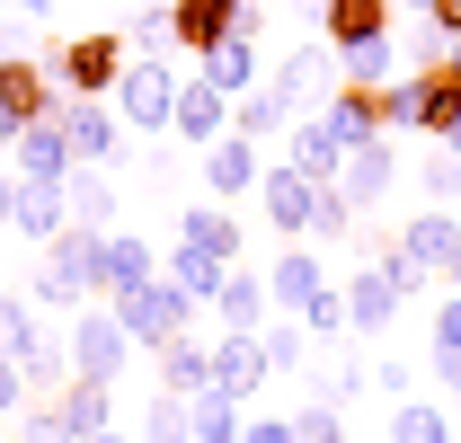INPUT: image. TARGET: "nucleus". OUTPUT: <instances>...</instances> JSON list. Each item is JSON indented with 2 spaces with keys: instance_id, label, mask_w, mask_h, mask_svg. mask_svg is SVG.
Segmentation results:
<instances>
[{
  "instance_id": "22",
  "label": "nucleus",
  "mask_w": 461,
  "mask_h": 443,
  "mask_svg": "<svg viewBox=\"0 0 461 443\" xmlns=\"http://www.w3.org/2000/svg\"><path fill=\"white\" fill-rule=\"evenodd\" d=\"M62 222H71V204H62V186H45V177H18V195H9V231H27L36 249L54 240Z\"/></svg>"
},
{
  "instance_id": "25",
  "label": "nucleus",
  "mask_w": 461,
  "mask_h": 443,
  "mask_svg": "<svg viewBox=\"0 0 461 443\" xmlns=\"http://www.w3.org/2000/svg\"><path fill=\"white\" fill-rule=\"evenodd\" d=\"M320 284H329V276H320V258H311V240H285V249L267 258V293H276L285 311H302V302H311Z\"/></svg>"
},
{
  "instance_id": "1",
  "label": "nucleus",
  "mask_w": 461,
  "mask_h": 443,
  "mask_svg": "<svg viewBox=\"0 0 461 443\" xmlns=\"http://www.w3.org/2000/svg\"><path fill=\"white\" fill-rule=\"evenodd\" d=\"M98 258H107V231L62 222L54 240L36 249V302H45V311H80V302L98 293Z\"/></svg>"
},
{
  "instance_id": "5",
  "label": "nucleus",
  "mask_w": 461,
  "mask_h": 443,
  "mask_svg": "<svg viewBox=\"0 0 461 443\" xmlns=\"http://www.w3.org/2000/svg\"><path fill=\"white\" fill-rule=\"evenodd\" d=\"M124 62H133V45H124L115 27H89V36H62L54 45V80L71 89V98H107Z\"/></svg>"
},
{
  "instance_id": "27",
  "label": "nucleus",
  "mask_w": 461,
  "mask_h": 443,
  "mask_svg": "<svg viewBox=\"0 0 461 443\" xmlns=\"http://www.w3.org/2000/svg\"><path fill=\"white\" fill-rule=\"evenodd\" d=\"M62 204H71V222H89V231H115V168H71L62 177Z\"/></svg>"
},
{
  "instance_id": "30",
  "label": "nucleus",
  "mask_w": 461,
  "mask_h": 443,
  "mask_svg": "<svg viewBox=\"0 0 461 443\" xmlns=\"http://www.w3.org/2000/svg\"><path fill=\"white\" fill-rule=\"evenodd\" d=\"M230 124H240L249 142H285L293 107H285V89H276V80H258V89H240V98H230Z\"/></svg>"
},
{
  "instance_id": "12",
  "label": "nucleus",
  "mask_w": 461,
  "mask_h": 443,
  "mask_svg": "<svg viewBox=\"0 0 461 443\" xmlns=\"http://www.w3.org/2000/svg\"><path fill=\"white\" fill-rule=\"evenodd\" d=\"M267 382H276V364H267L258 329H213V390H230V399H258Z\"/></svg>"
},
{
  "instance_id": "36",
  "label": "nucleus",
  "mask_w": 461,
  "mask_h": 443,
  "mask_svg": "<svg viewBox=\"0 0 461 443\" xmlns=\"http://www.w3.org/2000/svg\"><path fill=\"white\" fill-rule=\"evenodd\" d=\"M293 320L320 337V346H338V337H346V284H320V293H311V302H302Z\"/></svg>"
},
{
  "instance_id": "37",
  "label": "nucleus",
  "mask_w": 461,
  "mask_h": 443,
  "mask_svg": "<svg viewBox=\"0 0 461 443\" xmlns=\"http://www.w3.org/2000/svg\"><path fill=\"white\" fill-rule=\"evenodd\" d=\"M293 435H302V443H355V435H346V408H338V399H320V390L293 408Z\"/></svg>"
},
{
  "instance_id": "42",
  "label": "nucleus",
  "mask_w": 461,
  "mask_h": 443,
  "mask_svg": "<svg viewBox=\"0 0 461 443\" xmlns=\"http://www.w3.org/2000/svg\"><path fill=\"white\" fill-rule=\"evenodd\" d=\"M355 222H364V213L346 204L338 186H320V204H311V240H355Z\"/></svg>"
},
{
  "instance_id": "26",
  "label": "nucleus",
  "mask_w": 461,
  "mask_h": 443,
  "mask_svg": "<svg viewBox=\"0 0 461 443\" xmlns=\"http://www.w3.org/2000/svg\"><path fill=\"white\" fill-rule=\"evenodd\" d=\"M267 311H276V293H267V276L230 267V276H222V293H213V320H222V329H267Z\"/></svg>"
},
{
  "instance_id": "7",
  "label": "nucleus",
  "mask_w": 461,
  "mask_h": 443,
  "mask_svg": "<svg viewBox=\"0 0 461 443\" xmlns=\"http://www.w3.org/2000/svg\"><path fill=\"white\" fill-rule=\"evenodd\" d=\"M62 98H54V71L36 54H0V142H18L36 115H54Z\"/></svg>"
},
{
  "instance_id": "13",
  "label": "nucleus",
  "mask_w": 461,
  "mask_h": 443,
  "mask_svg": "<svg viewBox=\"0 0 461 443\" xmlns=\"http://www.w3.org/2000/svg\"><path fill=\"white\" fill-rule=\"evenodd\" d=\"M391 186H400V151H391V133H373V142H355V151H346L338 195L355 204V213H373V204H382Z\"/></svg>"
},
{
  "instance_id": "28",
  "label": "nucleus",
  "mask_w": 461,
  "mask_h": 443,
  "mask_svg": "<svg viewBox=\"0 0 461 443\" xmlns=\"http://www.w3.org/2000/svg\"><path fill=\"white\" fill-rule=\"evenodd\" d=\"M54 408L80 426V435H107V426H115V382H98V373H71V382L54 390Z\"/></svg>"
},
{
  "instance_id": "9",
  "label": "nucleus",
  "mask_w": 461,
  "mask_h": 443,
  "mask_svg": "<svg viewBox=\"0 0 461 443\" xmlns=\"http://www.w3.org/2000/svg\"><path fill=\"white\" fill-rule=\"evenodd\" d=\"M258 177H267V151H258L240 124H230L222 142H204V195H213V204H249Z\"/></svg>"
},
{
  "instance_id": "49",
  "label": "nucleus",
  "mask_w": 461,
  "mask_h": 443,
  "mask_svg": "<svg viewBox=\"0 0 461 443\" xmlns=\"http://www.w3.org/2000/svg\"><path fill=\"white\" fill-rule=\"evenodd\" d=\"M27 27H36V18H27V9H9V0H0V54H27Z\"/></svg>"
},
{
  "instance_id": "52",
  "label": "nucleus",
  "mask_w": 461,
  "mask_h": 443,
  "mask_svg": "<svg viewBox=\"0 0 461 443\" xmlns=\"http://www.w3.org/2000/svg\"><path fill=\"white\" fill-rule=\"evenodd\" d=\"M9 195H18V168H0V222H9Z\"/></svg>"
},
{
  "instance_id": "21",
  "label": "nucleus",
  "mask_w": 461,
  "mask_h": 443,
  "mask_svg": "<svg viewBox=\"0 0 461 443\" xmlns=\"http://www.w3.org/2000/svg\"><path fill=\"white\" fill-rule=\"evenodd\" d=\"M9 355H18V373H27V390H36V399H54V390L71 382V346H62V337H45L36 320L18 329V346H9Z\"/></svg>"
},
{
  "instance_id": "56",
  "label": "nucleus",
  "mask_w": 461,
  "mask_h": 443,
  "mask_svg": "<svg viewBox=\"0 0 461 443\" xmlns=\"http://www.w3.org/2000/svg\"><path fill=\"white\" fill-rule=\"evenodd\" d=\"M0 293H9V258H0Z\"/></svg>"
},
{
  "instance_id": "51",
  "label": "nucleus",
  "mask_w": 461,
  "mask_h": 443,
  "mask_svg": "<svg viewBox=\"0 0 461 443\" xmlns=\"http://www.w3.org/2000/svg\"><path fill=\"white\" fill-rule=\"evenodd\" d=\"M9 9H27V18H36V27H45V18H54V0H9Z\"/></svg>"
},
{
  "instance_id": "38",
  "label": "nucleus",
  "mask_w": 461,
  "mask_h": 443,
  "mask_svg": "<svg viewBox=\"0 0 461 443\" xmlns=\"http://www.w3.org/2000/svg\"><path fill=\"white\" fill-rule=\"evenodd\" d=\"M364 258H373L382 276L400 284V302H417V293H435V267H417V258H408L400 240H382V249H364Z\"/></svg>"
},
{
  "instance_id": "41",
  "label": "nucleus",
  "mask_w": 461,
  "mask_h": 443,
  "mask_svg": "<svg viewBox=\"0 0 461 443\" xmlns=\"http://www.w3.org/2000/svg\"><path fill=\"white\" fill-rule=\"evenodd\" d=\"M18 443H89V435L62 417L54 399H27V417H18Z\"/></svg>"
},
{
  "instance_id": "34",
  "label": "nucleus",
  "mask_w": 461,
  "mask_h": 443,
  "mask_svg": "<svg viewBox=\"0 0 461 443\" xmlns=\"http://www.w3.org/2000/svg\"><path fill=\"white\" fill-rule=\"evenodd\" d=\"M338 80H346V89H391V80H400L391 36H373V45H338Z\"/></svg>"
},
{
  "instance_id": "29",
  "label": "nucleus",
  "mask_w": 461,
  "mask_h": 443,
  "mask_svg": "<svg viewBox=\"0 0 461 443\" xmlns=\"http://www.w3.org/2000/svg\"><path fill=\"white\" fill-rule=\"evenodd\" d=\"M320 36H329V45H373V36H391V0H329V9H320Z\"/></svg>"
},
{
  "instance_id": "50",
  "label": "nucleus",
  "mask_w": 461,
  "mask_h": 443,
  "mask_svg": "<svg viewBox=\"0 0 461 443\" xmlns=\"http://www.w3.org/2000/svg\"><path fill=\"white\" fill-rule=\"evenodd\" d=\"M36 320V302H18V293H0V346H18V329Z\"/></svg>"
},
{
  "instance_id": "40",
  "label": "nucleus",
  "mask_w": 461,
  "mask_h": 443,
  "mask_svg": "<svg viewBox=\"0 0 461 443\" xmlns=\"http://www.w3.org/2000/svg\"><path fill=\"white\" fill-rule=\"evenodd\" d=\"M142 443H195V426H186V399H177V390H160V399L142 408Z\"/></svg>"
},
{
  "instance_id": "2",
  "label": "nucleus",
  "mask_w": 461,
  "mask_h": 443,
  "mask_svg": "<svg viewBox=\"0 0 461 443\" xmlns=\"http://www.w3.org/2000/svg\"><path fill=\"white\" fill-rule=\"evenodd\" d=\"M107 302H115V320H124V337H133L142 355H160L169 337H186L195 320H204V302H195L186 284H169V276L133 284V293H107Z\"/></svg>"
},
{
  "instance_id": "14",
  "label": "nucleus",
  "mask_w": 461,
  "mask_h": 443,
  "mask_svg": "<svg viewBox=\"0 0 461 443\" xmlns=\"http://www.w3.org/2000/svg\"><path fill=\"white\" fill-rule=\"evenodd\" d=\"M391 320H400V284L364 258V267L346 276V337H364V346H373V337H391Z\"/></svg>"
},
{
  "instance_id": "4",
  "label": "nucleus",
  "mask_w": 461,
  "mask_h": 443,
  "mask_svg": "<svg viewBox=\"0 0 461 443\" xmlns=\"http://www.w3.org/2000/svg\"><path fill=\"white\" fill-rule=\"evenodd\" d=\"M62 346H71V373H98V382H124V364H133V337H124V320H115L107 293H89V302L71 311Z\"/></svg>"
},
{
  "instance_id": "31",
  "label": "nucleus",
  "mask_w": 461,
  "mask_h": 443,
  "mask_svg": "<svg viewBox=\"0 0 461 443\" xmlns=\"http://www.w3.org/2000/svg\"><path fill=\"white\" fill-rule=\"evenodd\" d=\"M186 426H195V443H240L249 399H230V390H195V399H186Z\"/></svg>"
},
{
  "instance_id": "20",
  "label": "nucleus",
  "mask_w": 461,
  "mask_h": 443,
  "mask_svg": "<svg viewBox=\"0 0 461 443\" xmlns=\"http://www.w3.org/2000/svg\"><path fill=\"white\" fill-rule=\"evenodd\" d=\"M160 276V249L142 231H107V258H98V293H133V284Z\"/></svg>"
},
{
  "instance_id": "48",
  "label": "nucleus",
  "mask_w": 461,
  "mask_h": 443,
  "mask_svg": "<svg viewBox=\"0 0 461 443\" xmlns=\"http://www.w3.org/2000/svg\"><path fill=\"white\" fill-rule=\"evenodd\" d=\"M426 382H435V399H461V355H426Z\"/></svg>"
},
{
  "instance_id": "35",
  "label": "nucleus",
  "mask_w": 461,
  "mask_h": 443,
  "mask_svg": "<svg viewBox=\"0 0 461 443\" xmlns=\"http://www.w3.org/2000/svg\"><path fill=\"white\" fill-rule=\"evenodd\" d=\"M417 195H426V204H461V151H453V142H435V151H426Z\"/></svg>"
},
{
  "instance_id": "11",
  "label": "nucleus",
  "mask_w": 461,
  "mask_h": 443,
  "mask_svg": "<svg viewBox=\"0 0 461 443\" xmlns=\"http://www.w3.org/2000/svg\"><path fill=\"white\" fill-rule=\"evenodd\" d=\"M169 133H177V151H204V142H222V133H230V89H213L204 71H186V80H177V115H169Z\"/></svg>"
},
{
  "instance_id": "54",
  "label": "nucleus",
  "mask_w": 461,
  "mask_h": 443,
  "mask_svg": "<svg viewBox=\"0 0 461 443\" xmlns=\"http://www.w3.org/2000/svg\"><path fill=\"white\" fill-rule=\"evenodd\" d=\"M444 284H453V293H461V258H453V267H444Z\"/></svg>"
},
{
  "instance_id": "33",
  "label": "nucleus",
  "mask_w": 461,
  "mask_h": 443,
  "mask_svg": "<svg viewBox=\"0 0 461 443\" xmlns=\"http://www.w3.org/2000/svg\"><path fill=\"white\" fill-rule=\"evenodd\" d=\"M160 276L169 284H186V293H195V302H204V311H213V293H222V258H213V249H195V240H177V258H160Z\"/></svg>"
},
{
  "instance_id": "8",
  "label": "nucleus",
  "mask_w": 461,
  "mask_h": 443,
  "mask_svg": "<svg viewBox=\"0 0 461 443\" xmlns=\"http://www.w3.org/2000/svg\"><path fill=\"white\" fill-rule=\"evenodd\" d=\"M169 27H177V54H213L222 36H240V27H258V0H169Z\"/></svg>"
},
{
  "instance_id": "45",
  "label": "nucleus",
  "mask_w": 461,
  "mask_h": 443,
  "mask_svg": "<svg viewBox=\"0 0 461 443\" xmlns=\"http://www.w3.org/2000/svg\"><path fill=\"white\" fill-rule=\"evenodd\" d=\"M417 382H426V373H417L408 355H382V364H373V390H382V399H408Z\"/></svg>"
},
{
  "instance_id": "3",
  "label": "nucleus",
  "mask_w": 461,
  "mask_h": 443,
  "mask_svg": "<svg viewBox=\"0 0 461 443\" xmlns=\"http://www.w3.org/2000/svg\"><path fill=\"white\" fill-rule=\"evenodd\" d=\"M115 115H124V133H142V142H160L169 133V115H177V71L169 54H133L124 71H115Z\"/></svg>"
},
{
  "instance_id": "39",
  "label": "nucleus",
  "mask_w": 461,
  "mask_h": 443,
  "mask_svg": "<svg viewBox=\"0 0 461 443\" xmlns=\"http://www.w3.org/2000/svg\"><path fill=\"white\" fill-rule=\"evenodd\" d=\"M258 346H267V364H276V373H302V364H311V329H302V320H267Z\"/></svg>"
},
{
  "instance_id": "32",
  "label": "nucleus",
  "mask_w": 461,
  "mask_h": 443,
  "mask_svg": "<svg viewBox=\"0 0 461 443\" xmlns=\"http://www.w3.org/2000/svg\"><path fill=\"white\" fill-rule=\"evenodd\" d=\"M391 443H453V408L444 399H391Z\"/></svg>"
},
{
  "instance_id": "53",
  "label": "nucleus",
  "mask_w": 461,
  "mask_h": 443,
  "mask_svg": "<svg viewBox=\"0 0 461 443\" xmlns=\"http://www.w3.org/2000/svg\"><path fill=\"white\" fill-rule=\"evenodd\" d=\"M89 443H142V435H115V426H107V435H89Z\"/></svg>"
},
{
  "instance_id": "47",
  "label": "nucleus",
  "mask_w": 461,
  "mask_h": 443,
  "mask_svg": "<svg viewBox=\"0 0 461 443\" xmlns=\"http://www.w3.org/2000/svg\"><path fill=\"white\" fill-rule=\"evenodd\" d=\"M240 443H302V435H293V408H285V417H258V408H249Z\"/></svg>"
},
{
  "instance_id": "24",
  "label": "nucleus",
  "mask_w": 461,
  "mask_h": 443,
  "mask_svg": "<svg viewBox=\"0 0 461 443\" xmlns=\"http://www.w3.org/2000/svg\"><path fill=\"white\" fill-rule=\"evenodd\" d=\"M160 390H177V399H195V390H213V337H169L160 346Z\"/></svg>"
},
{
  "instance_id": "15",
  "label": "nucleus",
  "mask_w": 461,
  "mask_h": 443,
  "mask_svg": "<svg viewBox=\"0 0 461 443\" xmlns=\"http://www.w3.org/2000/svg\"><path fill=\"white\" fill-rule=\"evenodd\" d=\"M267 80L285 89V107H293V115H311V98H329V89H338V45H329V36H320V45H293V54L276 62Z\"/></svg>"
},
{
  "instance_id": "10",
  "label": "nucleus",
  "mask_w": 461,
  "mask_h": 443,
  "mask_svg": "<svg viewBox=\"0 0 461 443\" xmlns=\"http://www.w3.org/2000/svg\"><path fill=\"white\" fill-rule=\"evenodd\" d=\"M311 204H320V177L293 160H267V177H258V213L276 222L285 240H311Z\"/></svg>"
},
{
  "instance_id": "19",
  "label": "nucleus",
  "mask_w": 461,
  "mask_h": 443,
  "mask_svg": "<svg viewBox=\"0 0 461 443\" xmlns=\"http://www.w3.org/2000/svg\"><path fill=\"white\" fill-rule=\"evenodd\" d=\"M195 71H204L213 89H230V98H240V89H258V80H267V54H258V27L222 36V45H213V54L195 62Z\"/></svg>"
},
{
  "instance_id": "44",
  "label": "nucleus",
  "mask_w": 461,
  "mask_h": 443,
  "mask_svg": "<svg viewBox=\"0 0 461 443\" xmlns=\"http://www.w3.org/2000/svg\"><path fill=\"white\" fill-rule=\"evenodd\" d=\"M426 355H461V293L435 302V329H426Z\"/></svg>"
},
{
  "instance_id": "46",
  "label": "nucleus",
  "mask_w": 461,
  "mask_h": 443,
  "mask_svg": "<svg viewBox=\"0 0 461 443\" xmlns=\"http://www.w3.org/2000/svg\"><path fill=\"white\" fill-rule=\"evenodd\" d=\"M27 399H36V390H27V373H18V355L0 346V417H27Z\"/></svg>"
},
{
  "instance_id": "55",
  "label": "nucleus",
  "mask_w": 461,
  "mask_h": 443,
  "mask_svg": "<svg viewBox=\"0 0 461 443\" xmlns=\"http://www.w3.org/2000/svg\"><path fill=\"white\" fill-rule=\"evenodd\" d=\"M302 9H311V18H320V9H329V0H302Z\"/></svg>"
},
{
  "instance_id": "43",
  "label": "nucleus",
  "mask_w": 461,
  "mask_h": 443,
  "mask_svg": "<svg viewBox=\"0 0 461 443\" xmlns=\"http://www.w3.org/2000/svg\"><path fill=\"white\" fill-rule=\"evenodd\" d=\"M124 45H133V54H177V27H169V9H142V18L124 27Z\"/></svg>"
},
{
  "instance_id": "17",
  "label": "nucleus",
  "mask_w": 461,
  "mask_h": 443,
  "mask_svg": "<svg viewBox=\"0 0 461 443\" xmlns=\"http://www.w3.org/2000/svg\"><path fill=\"white\" fill-rule=\"evenodd\" d=\"M285 160H293V168H311L320 186H338V168H346V142L329 133V115L311 107V115H293V124H285Z\"/></svg>"
},
{
  "instance_id": "23",
  "label": "nucleus",
  "mask_w": 461,
  "mask_h": 443,
  "mask_svg": "<svg viewBox=\"0 0 461 443\" xmlns=\"http://www.w3.org/2000/svg\"><path fill=\"white\" fill-rule=\"evenodd\" d=\"M177 240H195V249H213L222 267H240V258H249V240H240V222H230L222 204H213V195H204V204H177Z\"/></svg>"
},
{
  "instance_id": "18",
  "label": "nucleus",
  "mask_w": 461,
  "mask_h": 443,
  "mask_svg": "<svg viewBox=\"0 0 461 443\" xmlns=\"http://www.w3.org/2000/svg\"><path fill=\"white\" fill-rule=\"evenodd\" d=\"M400 249L417 258V267H435V276H444V267L461 258V222L444 213V204H426V213H408V222H400Z\"/></svg>"
},
{
  "instance_id": "16",
  "label": "nucleus",
  "mask_w": 461,
  "mask_h": 443,
  "mask_svg": "<svg viewBox=\"0 0 461 443\" xmlns=\"http://www.w3.org/2000/svg\"><path fill=\"white\" fill-rule=\"evenodd\" d=\"M9 151H18V177H45V186H62V177L80 168V160H71V133H62V107H54V115H36V124L9 142Z\"/></svg>"
},
{
  "instance_id": "6",
  "label": "nucleus",
  "mask_w": 461,
  "mask_h": 443,
  "mask_svg": "<svg viewBox=\"0 0 461 443\" xmlns=\"http://www.w3.org/2000/svg\"><path fill=\"white\" fill-rule=\"evenodd\" d=\"M62 133H71V160H89V168H124L133 160V133H124L115 98H71V107H62Z\"/></svg>"
}]
</instances>
